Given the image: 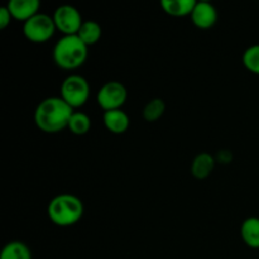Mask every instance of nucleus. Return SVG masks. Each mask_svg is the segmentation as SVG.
<instances>
[{
  "label": "nucleus",
  "mask_w": 259,
  "mask_h": 259,
  "mask_svg": "<svg viewBox=\"0 0 259 259\" xmlns=\"http://www.w3.org/2000/svg\"><path fill=\"white\" fill-rule=\"evenodd\" d=\"M73 109L62 98L52 96L38 104L34 111V121L38 129L45 133H58L68 128Z\"/></svg>",
  "instance_id": "nucleus-1"
},
{
  "label": "nucleus",
  "mask_w": 259,
  "mask_h": 259,
  "mask_svg": "<svg viewBox=\"0 0 259 259\" xmlns=\"http://www.w3.org/2000/svg\"><path fill=\"white\" fill-rule=\"evenodd\" d=\"M47 214L53 224L58 227H70L82 218L83 204L75 195L61 194L51 200Z\"/></svg>",
  "instance_id": "nucleus-2"
},
{
  "label": "nucleus",
  "mask_w": 259,
  "mask_h": 259,
  "mask_svg": "<svg viewBox=\"0 0 259 259\" xmlns=\"http://www.w3.org/2000/svg\"><path fill=\"white\" fill-rule=\"evenodd\" d=\"M88 46L77 35H63L53 47V61L63 70H75L85 63Z\"/></svg>",
  "instance_id": "nucleus-3"
},
{
  "label": "nucleus",
  "mask_w": 259,
  "mask_h": 259,
  "mask_svg": "<svg viewBox=\"0 0 259 259\" xmlns=\"http://www.w3.org/2000/svg\"><path fill=\"white\" fill-rule=\"evenodd\" d=\"M90 96V85L85 77L80 75H70L61 85V98L72 109L81 108Z\"/></svg>",
  "instance_id": "nucleus-4"
},
{
  "label": "nucleus",
  "mask_w": 259,
  "mask_h": 259,
  "mask_svg": "<svg viewBox=\"0 0 259 259\" xmlns=\"http://www.w3.org/2000/svg\"><path fill=\"white\" fill-rule=\"evenodd\" d=\"M57 30L52 17L43 13H38L24 23L23 33L24 37L32 43H46L53 37Z\"/></svg>",
  "instance_id": "nucleus-5"
},
{
  "label": "nucleus",
  "mask_w": 259,
  "mask_h": 259,
  "mask_svg": "<svg viewBox=\"0 0 259 259\" xmlns=\"http://www.w3.org/2000/svg\"><path fill=\"white\" fill-rule=\"evenodd\" d=\"M126 99H128L126 88L118 81H109L104 83L96 94V101L104 111L121 109Z\"/></svg>",
  "instance_id": "nucleus-6"
},
{
  "label": "nucleus",
  "mask_w": 259,
  "mask_h": 259,
  "mask_svg": "<svg viewBox=\"0 0 259 259\" xmlns=\"http://www.w3.org/2000/svg\"><path fill=\"white\" fill-rule=\"evenodd\" d=\"M57 30L63 35H76L82 25L81 13L72 5H61L52 15Z\"/></svg>",
  "instance_id": "nucleus-7"
},
{
  "label": "nucleus",
  "mask_w": 259,
  "mask_h": 259,
  "mask_svg": "<svg viewBox=\"0 0 259 259\" xmlns=\"http://www.w3.org/2000/svg\"><path fill=\"white\" fill-rule=\"evenodd\" d=\"M191 20L195 27L200 29H209L217 23L218 12L211 3L196 2V5L191 13Z\"/></svg>",
  "instance_id": "nucleus-8"
},
{
  "label": "nucleus",
  "mask_w": 259,
  "mask_h": 259,
  "mask_svg": "<svg viewBox=\"0 0 259 259\" xmlns=\"http://www.w3.org/2000/svg\"><path fill=\"white\" fill-rule=\"evenodd\" d=\"M7 8L13 19L25 23L39 13L40 3L38 0H10Z\"/></svg>",
  "instance_id": "nucleus-9"
},
{
  "label": "nucleus",
  "mask_w": 259,
  "mask_h": 259,
  "mask_svg": "<svg viewBox=\"0 0 259 259\" xmlns=\"http://www.w3.org/2000/svg\"><path fill=\"white\" fill-rule=\"evenodd\" d=\"M103 121L105 128L113 134H123L125 133L131 125V120L125 111L121 109L118 110L104 111Z\"/></svg>",
  "instance_id": "nucleus-10"
},
{
  "label": "nucleus",
  "mask_w": 259,
  "mask_h": 259,
  "mask_svg": "<svg viewBox=\"0 0 259 259\" xmlns=\"http://www.w3.org/2000/svg\"><path fill=\"white\" fill-rule=\"evenodd\" d=\"M215 167V158L212 154L202 152L197 154L191 163V175L197 180H205L211 175Z\"/></svg>",
  "instance_id": "nucleus-11"
},
{
  "label": "nucleus",
  "mask_w": 259,
  "mask_h": 259,
  "mask_svg": "<svg viewBox=\"0 0 259 259\" xmlns=\"http://www.w3.org/2000/svg\"><path fill=\"white\" fill-rule=\"evenodd\" d=\"M196 2L195 0H162L161 7L171 17H186L191 15Z\"/></svg>",
  "instance_id": "nucleus-12"
},
{
  "label": "nucleus",
  "mask_w": 259,
  "mask_h": 259,
  "mask_svg": "<svg viewBox=\"0 0 259 259\" xmlns=\"http://www.w3.org/2000/svg\"><path fill=\"white\" fill-rule=\"evenodd\" d=\"M240 235L248 247L259 249V218H248L243 222Z\"/></svg>",
  "instance_id": "nucleus-13"
},
{
  "label": "nucleus",
  "mask_w": 259,
  "mask_h": 259,
  "mask_svg": "<svg viewBox=\"0 0 259 259\" xmlns=\"http://www.w3.org/2000/svg\"><path fill=\"white\" fill-rule=\"evenodd\" d=\"M101 34H103V29L101 25L95 20H86L82 23L80 30L76 35L85 43L86 46H94L100 40Z\"/></svg>",
  "instance_id": "nucleus-14"
},
{
  "label": "nucleus",
  "mask_w": 259,
  "mask_h": 259,
  "mask_svg": "<svg viewBox=\"0 0 259 259\" xmlns=\"http://www.w3.org/2000/svg\"><path fill=\"white\" fill-rule=\"evenodd\" d=\"M0 259H32V253L23 242H9L2 250Z\"/></svg>",
  "instance_id": "nucleus-15"
},
{
  "label": "nucleus",
  "mask_w": 259,
  "mask_h": 259,
  "mask_svg": "<svg viewBox=\"0 0 259 259\" xmlns=\"http://www.w3.org/2000/svg\"><path fill=\"white\" fill-rule=\"evenodd\" d=\"M91 128V119L89 115L81 111H73L70 121H68V129L71 133L76 136H85L89 133Z\"/></svg>",
  "instance_id": "nucleus-16"
},
{
  "label": "nucleus",
  "mask_w": 259,
  "mask_h": 259,
  "mask_svg": "<svg viewBox=\"0 0 259 259\" xmlns=\"http://www.w3.org/2000/svg\"><path fill=\"white\" fill-rule=\"evenodd\" d=\"M166 111V104L162 99L156 98L149 100L148 103L146 104L143 109V118L144 120L148 121V123H153V121H157L158 119L162 118V115Z\"/></svg>",
  "instance_id": "nucleus-17"
},
{
  "label": "nucleus",
  "mask_w": 259,
  "mask_h": 259,
  "mask_svg": "<svg viewBox=\"0 0 259 259\" xmlns=\"http://www.w3.org/2000/svg\"><path fill=\"white\" fill-rule=\"evenodd\" d=\"M243 65L252 73L259 75V43L248 47L243 53Z\"/></svg>",
  "instance_id": "nucleus-18"
},
{
  "label": "nucleus",
  "mask_w": 259,
  "mask_h": 259,
  "mask_svg": "<svg viewBox=\"0 0 259 259\" xmlns=\"http://www.w3.org/2000/svg\"><path fill=\"white\" fill-rule=\"evenodd\" d=\"M13 17L7 7L0 8V29H5L12 22Z\"/></svg>",
  "instance_id": "nucleus-19"
}]
</instances>
